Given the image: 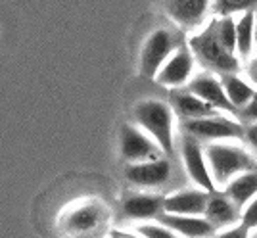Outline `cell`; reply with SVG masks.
<instances>
[{"label":"cell","instance_id":"d4e9b609","mask_svg":"<svg viewBox=\"0 0 257 238\" xmlns=\"http://www.w3.org/2000/svg\"><path fill=\"white\" fill-rule=\"evenodd\" d=\"M238 115H242V119H246L247 123H253V121H257V92L255 96L251 98V102L247 104L244 109H240V113Z\"/></svg>","mask_w":257,"mask_h":238},{"label":"cell","instance_id":"ba28073f","mask_svg":"<svg viewBox=\"0 0 257 238\" xmlns=\"http://www.w3.org/2000/svg\"><path fill=\"white\" fill-rule=\"evenodd\" d=\"M194 56L190 46H177V50L169 56V60L163 64L160 73L156 75V83L167 88H179L188 85L192 79Z\"/></svg>","mask_w":257,"mask_h":238},{"label":"cell","instance_id":"cb8c5ba5","mask_svg":"<svg viewBox=\"0 0 257 238\" xmlns=\"http://www.w3.org/2000/svg\"><path fill=\"white\" fill-rule=\"evenodd\" d=\"M244 207H246V209L242 211L240 221H242L249 230H253V228H257V196L251 198Z\"/></svg>","mask_w":257,"mask_h":238},{"label":"cell","instance_id":"ac0fdd59","mask_svg":"<svg viewBox=\"0 0 257 238\" xmlns=\"http://www.w3.org/2000/svg\"><path fill=\"white\" fill-rule=\"evenodd\" d=\"M225 194L234 202L238 207H244L257 196V169H249L236 175L234 179L225 186Z\"/></svg>","mask_w":257,"mask_h":238},{"label":"cell","instance_id":"8992f818","mask_svg":"<svg viewBox=\"0 0 257 238\" xmlns=\"http://www.w3.org/2000/svg\"><path fill=\"white\" fill-rule=\"evenodd\" d=\"M175 50V37L167 29H156L150 33L140 52V73L148 79H156L163 64Z\"/></svg>","mask_w":257,"mask_h":238},{"label":"cell","instance_id":"9a60e30c","mask_svg":"<svg viewBox=\"0 0 257 238\" xmlns=\"http://www.w3.org/2000/svg\"><path fill=\"white\" fill-rule=\"evenodd\" d=\"M163 200L158 194H131L123 202V213L133 221H148L158 219L165 211Z\"/></svg>","mask_w":257,"mask_h":238},{"label":"cell","instance_id":"d6986e66","mask_svg":"<svg viewBox=\"0 0 257 238\" xmlns=\"http://www.w3.org/2000/svg\"><path fill=\"white\" fill-rule=\"evenodd\" d=\"M221 79H223V85H225L226 96L240 113V109H244L251 102V98L255 96L257 90L249 81H244L236 73H225V75H221Z\"/></svg>","mask_w":257,"mask_h":238},{"label":"cell","instance_id":"52a82bcc","mask_svg":"<svg viewBox=\"0 0 257 238\" xmlns=\"http://www.w3.org/2000/svg\"><path fill=\"white\" fill-rule=\"evenodd\" d=\"M181 154L184 167H186V173L194 181V184L198 188L207 190V192H215L217 184H215L209 163H207V158H205V150L200 148V141L192 135L184 133V137L181 141Z\"/></svg>","mask_w":257,"mask_h":238},{"label":"cell","instance_id":"e0dca14e","mask_svg":"<svg viewBox=\"0 0 257 238\" xmlns=\"http://www.w3.org/2000/svg\"><path fill=\"white\" fill-rule=\"evenodd\" d=\"M238 209L240 207L236 206L226 194H215V192H211L207 207H205V217L213 223L215 228L230 227V225H236L238 219H240Z\"/></svg>","mask_w":257,"mask_h":238},{"label":"cell","instance_id":"30bf717a","mask_svg":"<svg viewBox=\"0 0 257 238\" xmlns=\"http://www.w3.org/2000/svg\"><path fill=\"white\" fill-rule=\"evenodd\" d=\"M165 16L181 29H194L204 22L213 0H161Z\"/></svg>","mask_w":257,"mask_h":238},{"label":"cell","instance_id":"83f0119b","mask_svg":"<svg viewBox=\"0 0 257 238\" xmlns=\"http://www.w3.org/2000/svg\"><path fill=\"white\" fill-rule=\"evenodd\" d=\"M255 48H257V12H255Z\"/></svg>","mask_w":257,"mask_h":238},{"label":"cell","instance_id":"ffe728a7","mask_svg":"<svg viewBox=\"0 0 257 238\" xmlns=\"http://www.w3.org/2000/svg\"><path fill=\"white\" fill-rule=\"evenodd\" d=\"M255 46V12H244L236 20V50L246 56Z\"/></svg>","mask_w":257,"mask_h":238},{"label":"cell","instance_id":"4fadbf2b","mask_svg":"<svg viewBox=\"0 0 257 238\" xmlns=\"http://www.w3.org/2000/svg\"><path fill=\"white\" fill-rule=\"evenodd\" d=\"M209 194L211 192H207L204 188L181 190V192L169 194L163 200V209L167 213H181V215H205Z\"/></svg>","mask_w":257,"mask_h":238},{"label":"cell","instance_id":"44dd1931","mask_svg":"<svg viewBox=\"0 0 257 238\" xmlns=\"http://www.w3.org/2000/svg\"><path fill=\"white\" fill-rule=\"evenodd\" d=\"M215 27H217V35L221 39V43L225 44L226 50H230L236 54V20L232 16H221L219 20H215Z\"/></svg>","mask_w":257,"mask_h":238},{"label":"cell","instance_id":"277c9868","mask_svg":"<svg viewBox=\"0 0 257 238\" xmlns=\"http://www.w3.org/2000/svg\"><path fill=\"white\" fill-rule=\"evenodd\" d=\"M244 125L236 123L232 119L223 117L219 113L207 115V117L188 119L182 121V131L196 137L198 141H240L244 139Z\"/></svg>","mask_w":257,"mask_h":238},{"label":"cell","instance_id":"4316f807","mask_svg":"<svg viewBox=\"0 0 257 238\" xmlns=\"http://www.w3.org/2000/svg\"><path fill=\"white\" fill-rule=\"evenodd\" d=\"M246 75H247V81L251 85H257V56L249 60V64L246 67Z\"/></svg>","mask_w":257,"mask_h":238},{"label":"cell","instance_id":"6da1fadb","mask_svg":"<svg viewBox=\"0 0 257 238\" xmlns=\"http://www.w3.org/2000/svg\"><path fill=\"white\" fill-rule=\"evenodd\" d=\"M173 119H175V111L171 104L158 98H146L133 108V121L160 144L165 156H173L175 152Z\"/></svg>","mask_w":257,"mask_h":238},{"label":"cell","instance_id":"5b68a950","mask_svg":"<svg viewBox=\"0 0 257 238\" xmlns=\"http://www.w3.org/2000/svg\"><path fill=\"white\" fill-rule=\"evenodd\" d=\"M119 152L125 163L146 162L161 158V146L137 123H125L119 133Z\"/></svg>","mask_w":257,"mask_h":238},{"label":"cell","instance_id":"7402d4cb","mask_svg":"<svg viewBox=\"0 0 257 238\" xmlns=\"http://www.w3.org/2000/svg\"><path fill=\"white\" fill-rule=\"evenodd\" d=\"M213 6L221 16H234L257 8V0H213Z\"/></svg>","mask_w":257,"mask_h":238},{"label":"cell","instance_id":"5bb4252c","mask_svg":"<svg viewBox=\"0 0 257 238\" xmlns=\"http://www.w3.org/2000/svg\"><path fill=\"white\" fill-rule=\"evenodd\" d=\"M161 223L175 230V234L184 236H207L217 232L215 225L205 215H181V213H167L163 211L160 217Z\"/></svg>","mask_w":257,"mask_h":238},{"label":"cell","instance_id":"7a4b0ae2","mask_svg":"<svg viewBox=\"0 0 257 238\" xmlns=\"http://www.w3.org/2000/svg\"><path fill=\"white\" fill-rule=\"evenodd\" d=\"M205 158L209 163L215 184L223 188L236 175L249 171V169H257V162L244 148L225 141L209 142L205 146Z\"/></svg>","mask_w":257,"mask_h":238},{"label":"cell","instance_id":"7c38bea8","mask_svg":"<svg viewBox=\"0 0 257 238\" xmlns=\"http://www.w3.org/2000/svg\"><path fill=\"white\" fill-rule=\"evenodd\" d=\"M169 104H171L175 115L181 117L182 121L198 119V117H207V115H215V113L219 111V109L213 108L211 104H207L205 100H202L198 94H194L188 87L171 88Z\"/></svg>","mask_w":257,"mask_h":238},{"label":"cell","instance_id":"2e32d148","mask_svg":"<svg viewBox=\"0 0 257 238\" xmlns=\"http://www.w3.org/2000/svg\"><path fill=\"white\" fill-rule=\"evenodd\" d=\"M104 219V209L94 202L81 204V206L69 209L64 217V223L67 230L71 232H88L96 228Z\"/></svg>","mask_w":257,"mask_h":238},{"label":"cell","instance_id":"3957f363","mask_svg":"<svg viewBox=\"0 0 257 238\" xmlns=\"http://www.w3.org/2000/svg\"><path fill=\"white\" fill-rule=\"evenodd\" d=\"M188 46L192 48L196 60H200L213 73L225 75V73H236L240 69V62H238L236 54L226 50L225 44L221 43L215 22L209 23L204 31L194 35Z\"/></svg>","mask_w":257,"mask_h":238},{"label":"cell","instance_id":"8fae6325","mask_svg":"<svg viewBox=\"0 0 257 238\" xmlns=\"http://www.w3.org/2000/svg\"><path fill=\"white\" fill-rule=\"evenodd\" d=\"M186 87L190 88L194 94H198L202 100H205L207 104H211L213 108L238 115V109L232 106V102L226 96L223 79L217 77L215 73H200V75L192 77Z\"/></svg>","mask_w":257,"mask_h":238},{"label":"cell","instance_id":"603a6c76","mask_svg":"<svg viewBox=\"0 0 257 238\" xmlns=\"http://www.w3.org/2000/svg\"><path fill=\"white\" fill-rule=\"evenodd\" d=\"M137 232L142 234V236H175V230L171 227H167L165 223H161L158 219V223H144V225H139L137 227Z\"/></svg>","mask_w":257,"mask_h":238},{"label":"cell","instance_id":"9c48e42d","mask_svg":"<svg viewBox=\"0 0 257 238\" xmlns=\"http://www.w3.org/2000/svg\"><path fill=\"white\" fill-rule=\"evenodd\" d=\"M125 177L139 188H160L171 179V165L165 158L125 163Z\"/></svg>","mask_w":257,"mask_h":238},{"label":"cell","instance_id":"484cf974","mask_svg":"<svg viewBox=\"0 0 257 238\" xmlns=\"http://www.w3.org/2000/svg\"><path fill=\"white\" fill-rule=\"evenodd\" d=\"M244 141L257 152V121L246 125V129H244Z\"/></svg>","mask_w":257,"mask_h":238}]
</instances>
